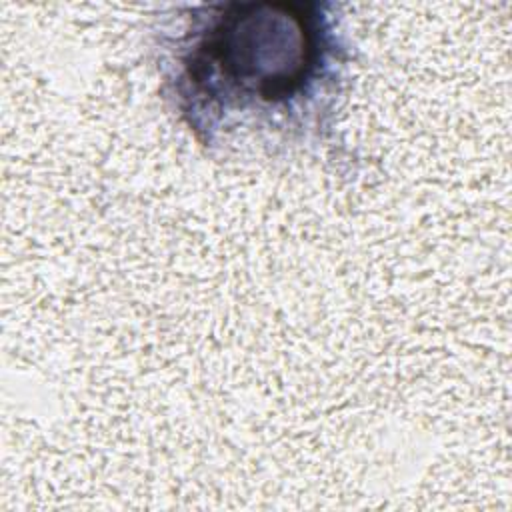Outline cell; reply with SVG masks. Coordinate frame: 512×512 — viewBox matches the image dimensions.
Instances as JSON below:
<instances>
[{"mask_svg": "<svg viewBox=\"0 0 512 512\" xmlns=\"http://www.w3.org/2000/svg\"><path fill=\"white\" fill-rule=\"evenodd\" d=\"M328 4H208L160 30L166 96L204 144L318 132L346 50Z\"/></svg>", "mask_w": 512, "mask_h": 512, "instance_id": "obj_1", "label": "cell"}]
</instances>
